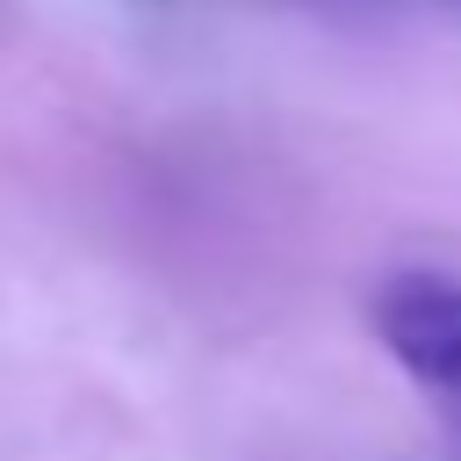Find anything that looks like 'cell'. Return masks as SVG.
Here are the masks:
<instances>
[{"label":"cell","mask_w":461,"mask_h":461,"mask_svg":"<svg viewBox=\"0 0 461 461\" xmlns=\"http://www.w3.org/2000/svg\"><path fill=\"white\" fill-rule=\"evenodd\" d=\"M454 7H461V0H454Z\"/></svg>","instance_id":"7a4b0ae2"},{"label":"cell","mask_w":461,"mask_h":461,"mask_svg":"<svg viewBox=\"0 0 461 461\" xmlns=\"http://www.w3.org/2000/svg\"><path fill=\"white\" fill-rule=\"evenodd\" d=\"M367 317H375V339L389 346V360L461 418V281L425 274V267L389 274L375 288Z\"/></svg>","instance_id":"6da1fadb"}]
</instances>
